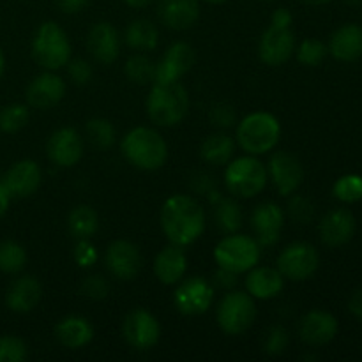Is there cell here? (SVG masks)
<instances>
[{
    "instance_id": "cell-5",
    "label": "cell",
    "mask_w": 362,
    "mask_h": 362,
    "mask_svg": "<svg viewBox=\"0 0 362 362\" xmlns=\"http://www.w3.org/2000/svg\"><path fill=\"white\" fill-rule=\"evenodd\" d=\"M32 57L46 71H57L67 66L71 59V42L60 25L46 21L32 39Z\"/></svg>"
},
{
    "instance_id": "cell-20",
    "label": "cell",
    "mask_w": 362,
    "mask_h": 362,
    "mask_svg": "<svg viewBox=\"0 0 362 362\" xmlns=\"http://www.w3.org/2000/svg\"><path fill=\"white\" fill-rule=\"evenodd\" d=\"M299 334L300 339L310 346L327 345L338 334V320L327 311H310L300 320Z\"/></svg>"
},
{
    "instance_id": "cell-34",
    "label": "cell",
    "mask_w": 362,
    "mask_h": 362,
    "mask_svg": "<svg viewBox=\"0 0 362 362\" xmlns=\"http://www.w3.org/2000/svg\"><path fill=\"white\" fill-rule=\"evenodd\" d=\"M214 221L221 232L235 233L243 226V211H240L239 204L228 200V198L219 200V204L216 205Z\"/></svg>"
},
{
    "instance_id": "cell-24",
    "label": "cell",
    "mask_w": 362,
    "mask_h": 362,
    "mask_svg": "<svg viewBox=\"0 0 362 362\" xmlns=\"http://www.w3.org/2000/svg\"><path fill=\"white\" fill-rule=\"evenodd\" d=\"M158 14L168 28L187 30L200 18V4L198 0H161Z\"/></svg>"
},
{
    "instance_id": "cell-13",
    "label": "cell",
    "mask_w": 362,
    "mask_h": 362,
    "mask_svg": "<svg viewBox=\"0 0 362 362\" xmlns=\"http://www.w3.org/2000/svg\"><path fill=\"white\" fill-rule=\"evenodd\" d=\"M293 52H296V34L292 32V28L271 25L262 34L258 55H260L262 62L267 66H281L293 55Z\"/></svg>"
},
{
    "instance_id": "cell-28",
    "label": "cell",
    "mask_w": 362,
    "mask_h": 362,
    "mask_svg": "<svg viewBox=\"0 0 362 362\" xmlns=\"http://www.w3.org/2000/svg\"><path fill=\"white\" fill-rule=\"evenodd\" d=\"M55 334L66 349L78 350L94 339V327L83 317H67L57 325Z\"/></svg>"
},
{
    "instance_id": "cell-19",
    "label": "cell",
    "mask_w": 362,
    "mask_h": 362,
    "mask_svg": "<svg viewBox=\"0 0 362 362\" xmlns=\"http://www.w3.org/2000/svg\"><path fill=\"white\" fill-rule=\"evenodd\" d=\"M66 95V81L53 71L42 73L30 81L27 88L28 105L39 110L53 108Z\"/></svg>"
},
{
    "instance_id": "cell-6",
    "label": "cell",
    "mask_w": 362,
    "mask_h": 362,
    "mask_svg": "<svg viewBox=\"0 0 362 362\" xmlns=\"http://www.w3.org/2000/svg\"><path fill=\"white\" fill-rule=\"evenodd\" d=\"M269 173L264 163L255 156H244L228 163L225 184L232 194L239 198H253L267 186Z\"/></svg>"
},
{
    "instance_id": "cell-16",
    "label": "cell",
    "mask_w": 362,
    "mask_h": 362,
    "mask_svg": "<svg viewBox=\"0 0 362 362\" xmlns=\"http://www.w3.org/2000/svg\"><path fill=\"white\" fill-rule=\"evenodd\" d=\"M42 180V172L39 165L32 159L16 161L6 175L2 177V184L11 198H27L39 189Z\"/></svg>"
},
{
    "instance_id": "cell-9",
    "label": "cell",
    "mask_w": 362,
    "mask_h": 362,
    "mask_svg": "<svg viewBox=\"0 0 362 362\" xmlns=\"http://www.w3.org/2000/svg\"><path fill=\"white\" fill-rule=\"evenodd\" d=\"M320 265L318 251L308 243H293L278 257V271L290 281H306Z\"/></svg>"
},
{
    "instance_id": "cell-42",
    "label": "cell",
    "mask_w": 362,
    "mask_h": 362,
    "mask_svg": "<svg viewBox=\"0 0 362 362\" xmlns=\"http://www.w3.org/2000/svg\"><path fill=\"white\" fill-rule=\"evenodd\" d=\"M288 332L281 327V325H274L271 331L267 332V338H265L264 350L269 354V356H279L286 350L288 346Z\"/></svg>"
},
{
    "instance_id": "cell-52",
    "label": "cell",
    "mask_w": 362,
    "mask_h": 362,
    "mask_svg": "<svg viewBox=\"0 0 362 362\" xmlns=\"http://www.w3.org/2000/svg\"><path fill=\"white\" fill-rule=\"evenodd\" d=\"M303 4H308V6H324V4L332 2V0H300Z\"/></svg>"
},
{
    "instance_id": "cell-1",
    "label": "cell",
    "mask_w": 362,
    "mask_h": 362,
    "mask_svg": "<svg viewBox=\"0 0 362 362\" xmlns=\"http://www.w3.org/2000/svg\"><path fill=\"white\" fill-rule=\"evenodd\" d=\"M161 228L172 244L189 246L205 232L204 209L187 194H173L163 204Z\"/></svg>"
},
{
    "instance_id": "cell-8",
    "label": "cell",
    "mask_w": 362,
    "mask_h": 362,
    "mask_svg": "<svg viewBox=\"0 0 362 362\" xmlns=\"http://www.w3.org/2000/svg\"><path fill=\"white\" fill-rule=\"evenodd\" d=\"M216 318H218L219 329L225 334H244L255 324V318H257L255 299L247 292L230 290L219 303Z\"/></svg>"
},
{
    "instance_id": "cell-41",
    "label": "cell",
    "mask_w": 362,
    "mask_h": 362,
    "mask_svg": "<svg viewBox=\"0 0 362 362\" xmlns=\"http://www.w3.org/2000/svg\"><path fill=\"white\" fill-rule=\"evenodd\" d=\"M288 216L299 225H306L315 216L313 204L304 197H293L288 202Z\"/></svg>"
},
{
    "instance_id": "cell-4",
    "label": "cell",
    "mask_w": 362,
    "mask_h": 362,
    "mask_svg": "<svg viewBox=\"0 0 362 362\" xmlns=\"http://www.w3.org/2000/svg\"><path fill=\"white\" fill-rule=\"evenodd\" d=\"M279 138H281L279 120L267 112H255L244 117L237 127V144L251 156L271 152L279 144Z\"/></svg>"
},
{
    "instance_id": "cell-50",
    "label": "cell",
    "mask_w": 362,
    "mask_h": 362,
    "mask_svg": "<svg viewBox=\"0 0 362 362\" xmlns=\"http://www.w3.org/2000/svg\"><path fill=\"white\" fill-rule=\"evenodd\" d=\"M9 202H11L9 193H7L6 187H4V184H2V180H0V219L6 216L7 209H9Z\"/></svg>"
},
{
    "instance_id": "cell-56",
    "label": "cell",
    "mask_w": 362,
    "mask_h": 362,
    "mask_svg": "<svg viewBox=\"0 0 362 362\" xmlns=\"http://www.w3.org/2000/svg\"><path fill=\"white\" fill-rule=\"evenodd\" d=\"M260 2H271V0H260Z\"/></svg>"
},
{
    "instance_id": "cell-51",
    "label": "cell",
    "mask_w": 362,
    "mask_h": 362,
    "mask_svg": "<svg viewBox=\"0 0 362 362\" xmlns=\"http://www.w3.org/2000/svg\"><path fill=\"white\" fill-rule=\"evenodd\" d=\"M124 2H126L129 7H133V9H144V7L151 6L154 0H124Z\"/></svg>"
},
{
    "instance_id": "cell-43",
    "label": "cell",
    "mask_w": 362,
    "mask_h": 362,
    "mask_svg": "<svg viewBox=\"0 0 362 362\" xmlns=\"http://www.w3.org/2000/svg\"><path fill=\"white\" fill-rule=\"evenodd\" d=\"M211 120L214 126L223 127V129L232 127L237 120L235 110H233V106L228 105V103H219V105L212 106Z\"/></svg>"
},
{
    "instance_id": "cell-38",
    "label": "cell",
    "mask_w": 362,
    "mask_h": 362,
    "mask_svg": "<svg viewBox=\"0 0 362 362\" xmlns=\"http://www.w3.org/2000/svg\"><path fill=\"white\" fill-rule=\"evenodd\" d=\"M327 46L320 39H304L297 49V60L308 67H315L327 57Z\"/></svg>"
},
{
    "instance_id": "cell-12",
    "label": "cell",
    "mask_w": 362,
    "mask_h": 362,
    "mask_svg": "<svg viewBox=\"0 0 362 362\" xmlns=\"http://www.w3.org/2000/svg\"><path fill=\"white\" fill-rule=\"evenodd\" d=\"M105 262L108 271L122 281H131L141 271V253L136 244L129 240H113L106 250Z\"/></svg>"
},
{
    "instance_id": "cell-46",
    "label": "cell",
    "mask_w": 362,
    "mask_h": 362,
    "mask_svg": "<svg viewBox=\"0 0 362 362\" xmlns=\"http://www.w3.org/2000/svg\"><path fill=\"white\" fill-rule=\"evenodd\" d=\"M214 285L218 286V288L228 290L230 292V290L235 288L237 274L235 272H230V271H226V269L219 267L214 274Z\"/></svg>"
},
{
    "instance_id": "cell-25",
    "label": "cell",
    "mask_w": 362,
    "mask_h": 362,
    "mask_svg": "<svg viewBox=\"0 0 362 362\" xmlns=\"http://www.w3.org/2000/svg\"><path fill=\"white\" fill-rule=\"evenodd\" d=\"M187 269V258L184 255L182 247L172 244L159 251L154 262V272L156 278L163 283V285H175V283L182 281L184 274Z\"/></svg>"
},
{
    "instance_id": "cell-27",
    "label": "cell",
    "mask_w": 362,
    "mask_h": 362,
    "mask_svg": "<svg viewBox=\"0 0 362 362\" xmlns=\"http://www.w3.org/2000/svg\"><path fill=\"white\" fill-rule=\"evenodd\" d=\"M329 52L341 62H352L362 55V28L359 25H343L332 34Z\"/></svg>"
},
{
    "instance_id": "cell-17",
    "label": "cell",
    "mask_w": 362,
    "mask_h": 362,
    "mask_svg": "<svg viewBox=\"0 0 362 362\" xmlns=\"http://www.w3.org/2000/svg\"><path fill=\"white\" fill-rule=\"evenodd\" d=\"M49 161L60 168H71L83 156V140L73 127H62L49 136L46 144Z\"/></svg>"
},
{
    "instance_id": "cell-33",
    "label": "cell",
    "mask_w": 362,
    "mask_h": 362,
    "mask_svg": "<svg viewBox=\"0 0 362 362\" xmlns=\"http://www.w3.org/2000/svg\"><path fill=\"white\" fill-rule=\"evenodd\" d=\"M27 265V251L16 240L0 243V271L6 274H18Z\"/></svg>"
},
{
    "instance_id": "cell-2",
    "label": "cell",
    "mask_w": 362,
    "mask_h": 362,
    "mask_svg": "<svg viewBox=\"0 0 362 362\" xmlns=\"http://www.w3.org/2000/svg\"><path fill=\"white\" fill-rule=\"evenodd\" d=\"M122 154L127 161L140 170L161 168L168 158V145L158 131L151 127H134L124 136Z\"/></svg>"
},
{
    "instance_id": "cell-23",
    "label": "cell",
    "mask_w": 362,
    "mask_h": 362,
    "mask_svg": "<svg viewBox=\"0 0 362 362\" xmlns=\"http://www.w3.org/2000/svg\"><path fill=\"white\" fill-rule=\"evenodd\" d=\"M42 297V286L32 276L14 279L6 292V306L14 313H28L34 310Z\"/></svg>"
},
{
    "instance_id": "cell-35",
    "label": "cell",
    "mask_w": 362,
    "mask_h": 362,
    "mask_svg": "<svg viewBox=\"0 0 362 362\" xmlns=\"http://www.w3.org/2000/svg\"><path fill=\"white\" fill-rule=\"evenodd\" d=\"M124 71H126V76L136 85L152 83L156 78V64L147 55H141V53L129 57Z\"/></svg>"
},
{
    "instance_id": "cell-47",
    "label": "cell",
    "mask_w": 362,
    "mask_h": 362,
    "mask_svg": "<svg viewBox=\"0 0 362 362\" xmlns=\"http://www.w3.org/2000/svg\"><path fill=\"white\" fill-rule=\"evenodd\" d=\"M90 0H55L57 7L62 11L64 14H78L81 11L87 9Z\"/></svg>"
},
{
    "instance_id": "cell-39",
    "label": "cell",
    "mask_w": 362,
    "mask_h": 362,
    "mask_svg": "<svg viewBox=\"0 0 362 362\" xmlns=\"http://www.w3.org/2000/svg\"><path fill=\"white\" fill-rule=\"evenodd\" d=\"M27 345L18 336H0V362H21L27 359Z\"/></svg>"
},
{
    "instance_id": "cell-10",
    "label": "cell",
    "mask_w": 362,
    "mask_h": 362,
    "mask_svg": "<svg viewBox=\"0 0 362 362\" xmlns=\"http://www.w3.org/2000/svg\"><path fill=\"white\" fill-rule=\"evenodd\" d=\"M214 300V288L207 279L200 278H187L177 286L173 293V303L175 308L182 315H204L211 308Z\"/></svg>"
},
{
    "instance_id": "cell-18",
    "label": "cell",
    "mask_w": 362,
    "mask_h": 362,
    "mask_svg": "<svg viewBox=\"0 0 362 362\" xmlns=\"http://www.w3.org/2000/svg\"><path fill=\"white\" fill-rule=\"evenodd\" d=\"M251 225H253L257 243L260 244V247H271L281 239L285 212L279 205L267 202L255 209L253 216H251Z\"/></svg>"
},
{
    "instance_id": "cell-30",
    "label": "cell",
    "mask_w": 362,
    "mask_h": 362,
    "mask_svg": "<svg viewBox=\"0 0 362 362\" xmlns=\"http://www.w3.org/2000/svg\"><path fill=\"white\" fill-rule=\"evenodd\" d=\"M69 233L76 239H90L99 228V216L90 205H78L67 218Z\"/></svg>"
},
{
    "instance_id": "cell-45",
    "label": "cell",
    "mask_w": 362,
    "mask_h": 362,
    "mask_svg": "<svg viewBox=\"0 0 362 362\" xmlns=\"http://www.w3.org/2000/svg\"><path fill=\"white\" fill-rule=\"evenodd\" d=\"M74 260L80 267H90L98 260V251L87 239H78L74 246Z\"/></svg>"
},
{
    "instance_id": "cell-49",
    "label": "cell",
    "mask_w": 362,
    "mask_h": 362,
    "mask_svg": "<svg viewBox=\"0 0 362 362\" xmlns=\"http://www.w3.org/2000/svg\"><path fill=\"white\" fill-rule=\"evenodd\" d=\"M349 310L352 311V313L356 315L359 320H362V290L354 293L352 299H350V303H349Z\"/></svg>"
},
{
    "instance_id": "cell-29",
    "label": "cell",
    "mask_w": 362,
    "mask_h": 362,
    "mask_svg": "<svg viewBox=\"0 0 362 362\" xmlns=\"http://www.w3.org/2000/svg\"><path fill=\"white\" fill-rule=\"evenodd\" d=\"M233 151H235V140L232 136H228V134L216 133L205 138L204 144H202L200 154L202 159L205 163H209V165L221 166L230 161V158L233 156Z\"/></svg>"
},
{
    "instance_id": "cell-54",
    "label": "cell",
    "mask_w": 362,
    "mask_h": 362,
    "mask_svg": "<svg viewBox=\"0 0 362 362\" xmlns=\"http://www.w3.org/2000/svg\"><path fill=\"white\" fill-rule=\"evenodd\" d=\"M345 2L349 4V6H361L362 0H345Z\"/></svg>"
},
{
    "instance_id": "cell-21",
    "label": "cell",
    "mask_w": 362,
    "mask_h": 362,
    "mask_svg": "<svg viewBox=\"0 0 362 362\" xmlns=\"http://www.w3.org/2000/svg\"><path fill=\"white\" fill-rule=\"evenodd\" d=\"M87 46L90 55L98 60L99 64H112L115 62L120 53V37L117 28L108 21L94 25L88 32Z\"/></svg>"
},
{
    "instance_id": "cell-40",
    "label": "cell",
    "mask_w": 362,
    "mask_h": 362,
    "mask_svg": "<svg viewBox=\"0 0 362 362\" xmlns=\"http://www.w3.org/2000/svg\"><path fill=\"white\" fill-rule=\"evenodd\" d=\"M110 285L103 276L94 274L88 276V278L83 279V283L80 285V293L81 296L88 297L92 300H101L108 296Z\"/></svg>"
},
{
    "instance_id": "cell-7",
    "label": "cell",
    "mask_w": 362,
    "mask_h": 362,
    "mask_svg": "<svg viewBox=\"0 0 362 362\" xmlns=\"http://www.w3.org/2000/svg\"><path fill=\"white\" fill-rule=\"evenodd\" d=\"M214 260L221 269L243 274L251 271L260 260V244L250 235L230 233L214 247Z\"/></svg>"
},
{
    "instance_id": "cell-26",
    "label": "cell",
    "mask_w": 362,
    "mask_h": 362,
    "mask_svg": "<svg viewBox=\"0 0 362 362\" xmlns=\"http://www.w3.org/2000/svg\"><path fill=\"white\" fill-rule=\"evenodd\" d=\"M246 278V292L253 299H272L279 296L285 285V278L278 269L272 267H257L255 265L251 271H247Z\"/></svg>"
},
{
    "instance_id": "cell-15",
    "label": "cell",
    "mask_w": 362,
    "mask_h": 362,
    "mask_svg": "<svg viewBox=\"0 0 362 362\" xmlns=\"http://www.w3.org/2000/svg\"><path fill=\"white\" fill-rule=\"evenodd\" d=\"M197 53L187 42H175L156 64L154 83H175L194 66Z\"/></svg>"
},
{
    "instance_id": "cell-22",
    "label": "cell",
    "mask_w": 362,
    "mask_h": 362,
    "mask_svg": "<svg viewBox=\"0 0 362 362\" xmlns=\"http://www.w3.org/2000/svg\"><path fill=\"white\" fill-rule=\"evenodd\" d=\"M356 233V218L346 209H334L320 223L322 243L331 247L343 246Z\"/></svg>"
},
{
    "instance_id": "cell-37",
    "label": "cell",
    "mask_w": 362,
    "mask_h": 362,
    "mask_svg": "<svg viewBox=\"0 0 362 362\" xmlns=\"http://www.w3.org/2000/svg\"><path fill=\"white\" fill-rule=\"evenodd\" d=\"M334 197L338 200L345 202V204H354V202H359L362 198V177L361 175H343L341 179L336 180L334 187Z\"/></svg>"
},
{
    "instance_id": "cell-48",
    "label": "cell",
    "mask_w": 362,
    "mask_h": 362,
    "mask_svg": "<svg viewBox=\"0 0 362 362\" xmlns=\"http://www.w3.org/2000/svg\"><path fill=\"white\" fill-rule=\"evenodd\" d=\"M292 21H293V16H292V13L286 9V7H279V9H276L274 13H272L271 25H274V27L290 28Z\"/></svg>"
},
{
    "instance_id": "cell-31",
    "label": "cell",
    "mask_w": 362,
    "mask_h": 362,
    "mask_svg": "<svg viewBox=\"0 0 362 362\" xmlns=\"http://www.w3.org/2000/svg\"><path fill=\"white\" fill-rule=\"evenodd\" d=\"M159 32L156 25L148 20H134L131 21L126 30V42L129 48L148 52L158 46Z\"/></svg>"
},
{
    "instance_id": "cell-44",
    "label": "cell",
    "mask_w": 362,
    "mask_h": 362,
    "mask_svg": "<svg viewBox=\"0 0 362 362\" xmlns=\"http://www.w3.org/2000/svg\"><path fill=\"white\" fill-rule=\"evenodd\" d=\"M67 73H69V78L74 81L76 85H85L90 81L92 78V66L87 62V60H71L67 62Z\"/></svg>"
},
{
    "instance_id": "cell-3",
    "label": "cell",
    "mask_w": 362,
    "mask_h": 362,
    "mask_svg": "<svg viewBox=\"0 0 362 362\" xmlns=\"http://www.w3.org/2000/svg\"><path fill=\"white\" fill-rule=\"evenodd\" d=\"M148 119L161 127H172L182 122L189 108V95L187 90L175 81V83H154L148 92L147 103Z\"/></svg>"
},
{
    "instance_id": "cell-32",
    "label": "cell",
    "mask_w": 362,
    "mask_h": 362,
    "mask_svg": "<svg viewBox=\"0 0 362 362\" xmlns=\"http://www.w3.org/2000/svg\"><path fill=\"white\" fill-rule=\"evenodd\" d=\"M85 133H87L92 147H95L98 151H108L115 144V127L108 119H101V117L90 119L85 126Z\"/></svg>"
},
{
    "instance_id": "cell-11",
    "label": "cell",
    "mask_w": 362,
    "mask_h": 362,
    "mask_svg": "<svg viewBox=\"0 0 362 362\" xmlns=\"http://www.w3.org/2000/svg\"><path fill=\"white\" fill-rule=\"evenodd\" d=\"M122 334L126 341L136 350H151L161 336L158 318L147 310H134L124 318Z\"/></svg>"
},
{
    "instance_id": "cell-55",
    "label": "cell",
    "mask_w": 362,
    "mask_h": 362,
    "mask_svg": "<svg viewBox=\"0 0 362 362\" xmlns=\"http://www.w3.org/2000/svg\"><path fill=\"white\" fill-rule=\"evenodd\" d=\"M205 2H209V4H214V6H219V4H225L226 0H205Z\"/></svg>"
},
{
    "instance_id": "cell-36",
    "label": "cell",
    "mask_w": 362,
    "mask_h": 362,
    "mask_svg": "<svg viewBox=\"0 0 362 362\" xmlns=\"http://www.w3.org/2000/svg\"><path fill=\"white\" fill-rule=\"evenodd\" d=\"M30 119V112L21 103H11L0 110V131L7 134L18 133L23 129Z\"/></svg>"
},
{
    "instance_id": "cell-14",
    "label": "cell",
    "mask_w": 362,
    "mask_h": 362,
    "mask_svg": "<svg viewBox=\"0 0 362 362\" xmlns=\"http://www.w3.org/2000/svg\"><path fill=\"white\" fill-rule=\"evenodd\" d=\"M267 173L281 197L296 193L304 179V168L299 159L286 151H278L269 161Z\"/></svg>"
},
{
    "instance_id": "cell-53",
    "label": "cell",
    "mask_w": 362,
    "mask_h": 362,
    "mask_svg": "<svg viewBox=\"0 0 362 362\" xmlns=\"http://www.w3.org/2000/svg\"><path fill=\"white\" fill-rule=\"evenodd\" d=\"M4 71H6V55H4L2 48H0V78H2Z\"/></svg>"
}]
</instances>
